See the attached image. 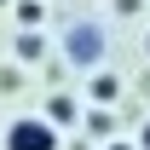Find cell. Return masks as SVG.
<instances>
[{"mask_svg": "<svg viewBox=\"0 0 150 150\" xmlns=\"http://www.w3.org/2000/svg\"><path fill=\"white\" fill-rule=\"evenodd\" d=\"M6 150H58V127L46 115H18L6 127Z\"/></svg>", "mask_w": 150, "mask_h": 150, "instance_id": "1", "label": "cell"}, {"mask_svg": "<svg viewBox=\"0 0 150 150\" xmlns=\"http://www.w3.org/2000/svg\"><path fill=\"white\" fill-rule=\"evenodd\" d=\"M64 52H69V64H98V52H104V35H98L93 23H75L69 35H64Z\"/></svg>", "mask_w": 150, "mask_h": 150, "instance_id": "2", "label": "cell"}, {"mask_svg": "<svg viewBox=\"0 0 150 150\" xmlns=\"http://www.w3.org/2000/svg\"><path fill=\"white\" fill-rule=\"evenodd\" d=\"M46 121H52V127H75V121H81V104H75L69 93H52V104H46Z\"/></svg>", "mask_w": 150, "mask_h": 150, "instance_id": "3", "label": "cell"}, {"mask_svg": "<svg viewBox=\"0 0 150 150\" xmlns=\"http://www.w3.org/2000/svg\"><path fill=\"white\" fill-rule=\"evenodd\" d=\"M93 98H98V104H115V98H121V81L98 69V81H93Z\"/></svg>", "mask_w": 150, "mask_h": 150, "instance_id": "4", "label": "cell"}, {"mask_svg": "<svg viewBox=\"0 0 150 150\" xmlns=\"http://www.w3.org/2000/svg\"><path fill=\"white\" fill-rule=\"evenodd\" d=\"M40 52H46V40H40L35 29H23V35H18V58H29V64H35Z\"/></svg>", "mask_w": 150, "mask_h": 150, "instance_id": "5", "label": "cell"}, {"mask_svg": "<svg viewBox=\"0 0 150 150\" xmlns=\"http://www.w3.org/2000/svg\"><path fill=\"white\" fill-rule=\"evenodd\" d=\"M18 18L35 29V23H40V0H18Z\"/></svg>", "mask_w": 150, "mask_h": 150, "instance_id": "6", "label": "cell"}, {"mask_svg": "<svg viewBox=\"0 0 150 150\" xmlns=\"http://www.w3.org/2000/svg\"><path fill=\"white\" fill-rule=\"evenodd\" d=\"M133 144H139V150H150V121L139 127V139H133Z\"/></svg>", "mask_w": 150, "mask_h": 150, "instance_id": "7", "label": "cell"}, {"mask_svg": "<svg viewBox=\"0 0 150 150\" xmlns=\"http://www.w3.org/2000/svg\"><path fill=\"white\" fill-rule=\"evenodd\" d=\"M139 6H144V0H115V12H139Z\"/></svg>", "mask_w": 150, "mask_h": 150, "instance_id": "8", "label": "cell"}, {"mask_svg": "<svg viewBox=\"0 0 150 150\" xmlns=\"http://www.w3.org/2000/svg\"><path fill=\"white\" fill-rule=\"evenodd\" d=\"M104 150H139V144H121V139H115V144H104Z\"/></svg>", "mask_w": 150, "mask_h": 150, "instance_id": "9", "label": "cell"}, {"mask_svg": "<svg viewBox=\"0 0 150 150\" xmlns=\"http://www.w3.org/2000/svg\"><path fill=\"white\" fill-rule=\"evenodd\" d=\"M144 58H150V35H144Z\"/></svg>", "mask_w": 150, "mask_h": 150, "instance_id": "10", "label": "cell"}]
</instances>
